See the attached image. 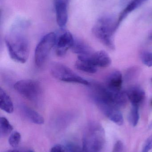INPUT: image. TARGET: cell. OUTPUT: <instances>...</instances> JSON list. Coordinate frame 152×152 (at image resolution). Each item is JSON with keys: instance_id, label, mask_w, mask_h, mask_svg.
Masks as SVG:
<instances>
[{"instance_id": "obj_3", "label": "cell", "mask_w": 152, "mask_h": 152, "mask_svg": "<svg viewBox=\"0 0 152 152\" xmlns=\"http://www.w3.org/2000/svg\"><path fill=\"white\" fill-rule=\"evenodd\" d=\"M105 142V132L101 125L91 122L86 128L83 136V152H101Z\"/></svg>"}, {"instance_id": "obj_15", "label": "cell", "mask_w": 152, "mask_h": 152, "mask_svg": "<svg viewBox=\"0 0 152 152\" xmlns=\"http://www.w3.org/2000/svg\"><path fill=\"white\" fill-rule=\"evenodd\" d=\"M147 0H131L126 8L120 12L118 18V23L120 25L129 13L139 8Z\"/></svg>"}, {"instance_id": "obj_13", "label": "cell", "mask_w": 152, "mask_h": 152, "mask_svg": "<svg viewBox=\"0 0 152 152\" xmlns=\"http://www.w3.org/2000/svg\"><path fill=\"white\" fill-rule=\"evenodd\" d=\"M71 49L72 52L79 57H89L94 53L89 45L82 40H75Z\"/></svg>"}, {"instance_id": "obj_21", "label": "cell", "mask_w": 152, "mask_h": 152, "mask_svg": "<svg viewBox=\"0 0 152 152\" xmlns=\"http://www.w3.org/2000/svg\"><path fill=\"white\" fill-rule=\"evenodd\" d=\"M142 60L144 65L148 67H152V53H143L142 55Z\"/></svg>"}, {"instance_id": "obj_12", "label": "cell", "mask_w": 152, "mask_h": 152, "mask_svg": "<svg viewBox=\"0 0 152 152\" xmlns=\"http://www.w3.org/2000/svg\"><path fill=\"white\" fill-rule=\"evenodd\" d=\"M126 93L132 105L139 107L145 99V92L140 87H132L129 88Z\"/></svg>"}, {"instance_id": "obj_2", "label": "cell", "mask_w": 152, "mask_h": 152, "mask_svg": "<svg viewBox=\"0 0 152 152\" xmlns=\"http://www.w3.org/2000/svg\"><path fill=\"white\" fill-rule=\"evenodd\" d=\"M117 20L110 16L100 18L93 28V34L104 45L111 50L115 48L114 35L119 26Z\"/></svg>"}, {"instance_id": "obj_30", "label": "cell", "mask_w": 152, "mask_h": 152, "mask_svg": "<svg viewBox=\"0 0 152 152\" xmlns=\"http://www.w3.org/2000/svg\"><path fill=\"white\" fill-rule=\"evenodd\" d=\"M151 81H152V79H151Z\"/></svg>"}, {"instance_id": "obj_8", "label": "cell", "mask_w": 152, "mask_h": 152, "mask_svg": "<svg viewBox=\"0 0 152 152\" xmlns=\"http://www.w3.org/2000/svg\"><path fill=\"white\" fill-rule=\"evenodd\" d=\"M102 112L112 122L118 126L124 123V118L119 109L112 104H102L97 105Z\"/></svg>"}, {"instance_id": "obj_29", "label": "cell", "mask_w": 152, "mask_h": 152, "mask_svg": "<svg viewBox=\"0 0 152 152\" xmlns=\"http://www.w3.org/2000/svg\"><path fill=\"white\" fill-rule=\"evenodd\" d=\"M151 104L152 105V102H151Z\"/></svg>"}, {"instance_id": "obj_5", "label": "cell", "mask_w": 152, "mask_h": 152, "mask_svg": "<svg viewBox=\"0 0 152 152\" xmlns=\"http://www.w3.org/2000/svg\"><path fill=\"white\" fill-rule=\"evenodd\" d=\"M51 72L54 77L61 81L89 86L90 82L62 63L54 62L51 65Z\"/></svg>"}, {"instance_id": "obj_19", "label": "cell", "mask_w": 152, "mask_h": 152, "mask_svg": "<svg viewBox=\"0 0 152 152\" xmlns=\"http://www.w3.org/2000/svg\"><path fill=\"white\" fill-rule=\"evenodd\" d=\"M139 107L138 106L132 105L129 114V120L133 126H136L140 119Z\"/></svg>"}, {"instance_id": "obj_20", "label": "cell", "mask_w": 152, "mask_h": 152, "mask_svg": "<svg viewBox=\"0 0 152 152\" xmlns=\"http://www.w3.org/2000/svg\"><path fill=\"white\" fill-rule=\"evenodd\" d=\"M21 136L20 134L17 131L12 132L10 135L9 138V143L12 147H17L20 142Z\"/></svg>"}, {"instance_id": "obj_16", "label": "cell", "mask_w": 152, "mask_h": 152, "mask_svg": "<svg viewBox=\"0 0 152 152\" xmlns=\"http://www.w3.org/2000/svg\"><path fill=\"white\" fill-rule=\"evenodd\" d=\"M75 66L79 70L86 73L94 74L97 72V67L87 59L78 58V60L75 63Z\"/></svg>"}, {"instance_id": "obj_7", "label": "cell", "mask_w": 152, "mask_h": 152, "mask_svg": "<svg viewBox=\"0 0 152 152\" xmlns=\"http://www.w3.org/2000/svg\"><path fill=\"white\" fill-rule=\"evenodd\" d=\"M55 53L57 56L62 57L73 46L75 39L69 31L63 28L55 32Z\"/></svg>"}, {"instance_id": "obj_1", "label": "cell", "mask_w": 152, "mask_h": 152, "mask_svg": "<svg viewBox=\"0 0 152 152\" xmlns=\"http://www.w3.org/2000/svg\"><path fill=\"white\" fill-rule=\"evenodd\" d=\"M26 25L12 27L5 36L4 41L11 58L17 62L25 63L29 56V41L26 33Z\"/></svg>"}, {"instance_id": "obj_26", "label": "cell", "mask_w": 152, "mask_h": 152, "mask_svg": "<svg viewBox=\"0 0 152 152\" xmlns=\"http://www.w3.org/2000/svg\"><path fill=\"white\" fill-rule=\"evenodd\" d=\"M136 69L131 68L127 71L126 74V77L127 80H130L135 75L136 70Z\"/></svg>"}, {"instance_id": "obj_10", "label": "cell", "mask_w": 152, "mask_h": 152, "mask_svg": "<svg viewBox=\"0 0 152 152\" xmlns=\"http://www.w3.org/2000/svg\"><path fill=\"white\" fill-rule=\"evenodd\" d=\"M89 60L95 66L107 67L112 63V60L108 53L104 50L94 52L87 58H79Z\"/></svg>"}, {"instance_id": "obj_4", "label": "cell", "mask_w": 152, "mask_h": 152, "mask_svg": "<svg viewBox=\"0 0 152 152\" xmlns=\"http://www.w3.org/2000/svg\"><path fill=\"white\" fill-rule=\"evenodd\" d=\"M14 88L23 97L33 102H37L42 95L40 83L34 80H19L14 85Z\"/></svg>"}, {"instance_id": "obj_24", "label": "cell", "mask_w": 152, "mask_h": 152, "mask_svg": "<svg viewBox=\"0 0 152 152\" xmlns=\"http://www.w3.org/2000/svg\"><path fill=\"white\" fill-rule=\"evenodd\" d=\"M124 145L122 142L118 140L114 145L112 152H124Z\"/></svg>"}, {"instance_id": "obj_27", "label": "cell", "mask_w": 152, "mask_h": 152, "mask_svg": "<svg viewBox=\"0 0 152 152\" xmlns=\"http://www.w3.org/2000/svg\"><path fill=\"white\" fill-rule=\"evenodd\" d=\"M6 152H21L19 151H17V150H11V151H8Z\"/></svg>"}, {"instance_id": "obj_25", "label": "cell", "mask_w": 152, "mask_h": 152, "mask_svg": "<svg viewBox=\"0 0 152 152\" xmlns=\"http://www.w3.org/2000/svg\"><path fill=\"white\" fill-rule=\"evenodd\" d=\"M50 152H68V151L66 147L60 145H57L51 148Z\"/></svg>"}, {"instance_id": "obj_11", "label": "cell", "mask_w": 152, "mask_h": 152, "mask_svg": "<svg viewBox=\"0 0 152 152\" xmlns=\"http://www.w3.org/2000/svg\"><path fill=\"white\" fill-rule=\"evenodd\" d=\"M123 81V76L121 72L116 70L112 72L108 76L106 80V86L112 92H120L121 91Z\"/></svg>"}, {"instance_id": "obj_17", "label": "cell", "mask_w": 152, "mask_h": 152, "mask_svg": "<svg viewBox=\"0 0 152 152\" xmlns=\"http://www.w3.org/2000/svg\"><path fill=\"white\" fill-rule=\"evenodd\" d=\"M0 108L8 113L13 112V103L7 93L2 88H0Z\"/></svg>"}, {"instance_id": "obj_23", "label": "cell", "mask_w": 152, "mask_h": 152, "mask_svg": "<svg viewBox=\"0 0 152 152\" xmlns=\"http://www.w3.org/2000/svg\"><path fill=\"white\" fill-rule=\"evenodd\" d=\"M66 148L68 152H83L82 148L81 149L75 144H68L66 145Z\"/></svg>"}, {"instance_id": "obj_28", "label": "cell", "mask_w": 152, "mask_h": 152, "mask_svg": "<svg viewBox=\"0 0 152 152\" xmlns=\"http://www.w3.org/2000/svg\"><path fill=\"white\" fill-rule=\"evenodd\" d=\"M24 152H35L33 151H32V150H28V151H25Z\"/></svg>"}, {"instance_id": "obj_22", "label": "cell", "mask_w": 152, "mask_h": 152, "mask_svg": "<svg viewBox=\"0 0 152 152\" xmlns=\"http://www.w3.org/2000/svg\"><path fill=\"white\" fill-rule=\"evenodd\" d=\"M152 149V135L145 141L141 152H149Z\"/></svg>"}, {"instance_id": "obj_18", "label": "cell", "mask_w": 152, "mask_h": 152, "mask_svg": "<svg viewBox=\"0 0 152 152\" xmlns=\"http://www.w3.org/2000/svg\"><path fill=\"white\" fill-rule=\"evenodd\" d=\"M13 129L8 120L5 117H1L0 119V134L2 136H6L12 133Z\"/></svg>"}, {"instance_id": "obj_6", "label": "cell", "mask_w": 152, "mask_h": 152, "mask_svg": "<svg viewBox=\"0 0 152 152\" xmlns=\"http://www.w3.org/2000/svg\"><path fill=\"white\" fill-rule=\"evenodd\" d=\"M55 33L45 35L40 40L36 47L35 61L37 66L41 67L45 64L51 50L54 47Z\"/></svg>"}, {"instance_id": "obj_14", "label": "cell", "mask_w": 152, "mask_h": 152, "mask_svg": "<svg viewBox=\"0 0 152 152\" xmlns=\"http://www.w3.org/2000/svg\"><path fill=\"white\" fill-rule=\"evenodd\" d=\"M23 114L31 122L37 125L44 123V119L42 115L33 109L26 105H22L21 108Z\"/></svg>"}, {"instance_id": "obj_9", "label": "cell", "mask_w": 152, "mask_h": 152, "mask_svg": "<svg viewBox=\"0 0 152 152\" xmlns=\"http://www.w3.org/2000/svg\"><path fill=\"white\" fill-rule=\"evenodd\" d=\"M70 0H54L56 21L59 26L63 28L68 20V6Z\"/></svg>"}]
</instances>
